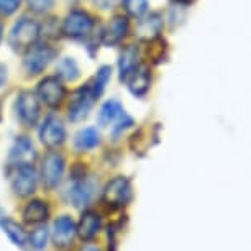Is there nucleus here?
<instances>
[{
	"instance_id": "obj_1",
	"label": "nucleus",
	"mask_w": 251,
	"mask_h": 251,
	"mask_svg": "<svg viewBox=\"0 0 251 251\" xmlns=\"http://www.w3.org/2000/svg\"><path fill=\"white\" fill-rule=\"evenodd\" d=\"M133 199V187L131 181L125 176H117L110 179L102 189L100 202L108 210H120L126 207Z\"/></svg>"
},
{
	"instance_id": "obj_2",
	"label": "nucleus",
	"mask_w": 251,
	"mask_h": 251,
	"mask_svg": "<svg viewBox=\"0 0 251 251\" xmlns=\"http://www.w3.org/2000/svg\"><path fill=\"white\" fill-rule=\"evenodd\" d=\"M64 169H66V159L59 151L51 150L43 156L40 177L46 191H54L59 186L64 176Z\"/></svg>"
},
{
	"instance_id": "obj_3",
	"label": "nucleus",
	"mask_w": 251,
	"mask_h": 251,
	"mask_svg": "<svg viewBox=\"0 0 251 251\" xmlns=\"http://www.w3.org/2000/svg\"><path fill=\"white\" fill-rule=\"evenodd\" d=\"M38 38H40V25L31 18H22L13 25L10 36H8V43L13 51L23 53L30 50L33 45H36Z\"/></svg>"
},
{
	"instance_id": "obj_4",
	"label": "nucleus",
	"mask_w": 251,
	"mask_h": 251,
	"mask_svg": "<svg viewBox=\"0 0 251 251\" xmlns=\"http://www.w3.org/2000/svg\"><path fill=\"white\" fill-rule=\"evenodd\" d=\"M97 191V182L94 177L84 176L79 179H71V186L66 191L68 202L73 203L75 208H84L92 202Z\"/></svg>"
},
{
	"instance_id": "obj_5",
	"label": "nucleus",
	"mask_w": 251,
	"mask_h": 251,
	"mask_svg": "<svg viewBox=\"0 0 251 251\" xmlns=\"http://www.w3.org/2000/svg\"><path fill=\"white\" fill-rule=\"evenodd\" d=\"M38 177L40 176L33 168V164L13 168V173L10 174V186L13 194L18 197H30L38 187Z\"/></svg>"
},
{
	"instance_id": "obj_6",
	"label": "nucleus",
	"mask_w": 251,
	"mask_h": 251,
	"mask_svg": "<svg viewBox=\"0 0 251 251\" xmlns=\"http://www.w3.org/2000/svg\"><path fill=\"white\" fill-rule=\"evenodd\" d=\"M96 100H97V96L94 94L91 84H87L86 87H80L79 91H75L69 103V113H68L69 120L77 123V122H82L84 118H87L89 112L92 110Z\"/></svg>"
},
{
	"instance_id": "obj_7",
	"label": "nucleus",
	"mask_w": 251,
	"mask_h": 251,
	"mask_svg": "<svg viewBox=\"0 0 251 251\" xmlns=\"http://www.w3.org/2000/svg\"><path fill=\"white\" fill-rule=\"evenodd\" d=\"M56 51L48 45H33L30 50H26L23 66L30 75H36L48 68L51 61L54 59Z\"/></svg>"
},
{
	"instance_id": "obj_8",
	"label": "nucleus",
	"mask_w": 251,
	"mask_h": 251,
	"mask_svg": "<svg viewBox=\"0 0 251 251\" xmlns=\"http://www.w3.org/2000/svg\"><path fill=\"white\" fill-rule=\"evenodd\" d=\"M66 138V126L61 118L50 115L40 126V140L48 150H58L64 145Z\"/></svg>"
},
{
	"instance_id": "obj_9",
	"label": "nucleus",
	"mask_w": 251,
	"mask_h": 251,
	"mask_svg": "<svg viewBox=\"0 0 251 251\" xmlns=\"http://www.w3.org/2000/svg\"><path fill=\"white\" fill-rule=\"evenodd\" d=\"M77 236L74 220L69 215H61L53 222V230H51V240L56 250L66 251L74 245V240Z\"/></svg>"
},
{
	"instance_id": "obj_10",
	"label": "nucleus",
	"mask_w": 251,
	"mask_h": 251,
	"mask_svg": "<svg viewBox=\"0 0 251 251\" xmlns=\"http://www.w3.org/2000/svg\"><path fill=\"white\" fill-rule=\"evenodd\" d=\"M94 28V18L84 10H73L63 22V33L73 40L87 36Z\"/></svg>"
},
{
	"instance_id": "obj_11",
	"label": "nucleus",
	"mask_w": 251,
	"mask_h": 251,
	"mask_svg": "<svg viewBox=\"0 0 251 251\" xmlns=\"http://www.w3.org/2000/svg\"><path fill=\"white\" fill-rule=\"evenodd\" d=\"M36 158H38V153L35 150L33 141L25 135L17 136L10 148V153H8V164H10L12 168L30 166L35 163Z\"/></svg>"
},
{
	"instance_id": "obj_12",
	"label": "nucleus",
	"mask_w": 251,
	"mask_h": 251,
	"mask_svg": "<svg viewBox=\"0 0 251 251\" xmlns=\"http://www.w3.org/2000/svg\"><path fill=\"white\" fill-rule=\"evenodd\" d=\"M17 117L25 126H35L40 118V103L33 92L23 91L18 94L15 102Z\"/></svg>"
},
{
	"instance_id": "obj_13",
	"label": "nucleus",
	"mask_w": 251,
	"mask_h": 251,
	"mask_svg": "<svg viewBox=\"0 0 251 251\" xmlns=\"http://www.w3.org/2000/svg\"><path fill=\"white\" fill-rule=\"evenodd\" d=\"M38 97L41 99V102L46 103L51 108H56L63 103L66 97V89L63 82L58 77H45L38 84Z\"/></svg>"
},
{
	"instance_id": "obj_14",
	"label": "nucleus",
	"mask_w": 251,
	"mask_h": 251,
	"mask_svg": "<svg viewBox=\"0 0 251 251\" xmlns=\"http://www.w3.org/2000/svg\"><path fill=\"white\" fill-rule=\"evenodd\" d=\"M77 236L84 243H91L97 238V235L102 230V219L96 210H86L82 212L79 219V224L75 225Z\"/></svg>"
},
{
	"instance_id": "obj_15",
	"label": "nucleus",
	"mask_w": 251,
	"mask_h": 251,
	"mask_svg": "<svg viewBox=\"0 0 251 251\" xmlns=\"http://www.w3.org/2000/svg\"><path fill=\"white\" fill-rule=\"evenodd\" d=\"M50 205L48 202L41 199H31L30 202L23 207L22 220L25 225H43L50 219Z\"/></svg>"
},
{
	"instance_id": "obj_16",
	"label": "nucleus",
	"mask_w": 251,
	"mask_h": 251,
	"mask_svg": "<svg viewBox=\"0 0 251 251\" xmlns=\"http://www.w3.org/2000/svg\"><path fill=\"white\" fill-rule=\"evenodd\" d=\"M126 84H128V91L133 94L135 97H145L151 87V74L146 66H136L135 71L126 77Z\"/></svg>"
},
{
	"instance_id": "obj_17",
	"label": "nucleus",
	"mask_w": 251,
	"mask_h": 251,
	"mask_svg": "<svg viewBox=\"0 0 251 251\" xmlns=\"http://www.w3.org/2000/svg\"><path fill=\"white\" fill-rule=\"evenodd\" d=\"M128 20L125 17H115L108 23L105 31L102 35V41L105 46H117L123 41V38L128 33Z\"/></svg>"
},
{
	"instance_id": "obj_18",
	"label": "nucleus",
	"mask_w": 251,
	"mask_h": 251,
	"mask_svg": "<svg viewBox=\"0 0 251 251\" xmlns=\"http://www.w3.org/2000/svg\"><path fill=\"white\" fill-rule=\"evenodd\" d=\"M163 18H161L159 13H151L150 17L143 18V20H140L138 26H136V33H138V36L141 40H153V38H158L161 30H163Z\"/></svg>"
},
{
	"instance_id": "obj_19",
	"label": "nucleus",
	"mask_w": 251,
	"mask_h": 251,
	"mask_svg": "<svg viewBox=\"0 0 251 251\" xmlns=\"http://www.w3.org/2000/svg\"><path fill=\"white\" fill-rule=\"evenodd\" d=\"M100 131L96 126H87V128L80 130L74 138V148L79 153L84 151H91L94 148H97L100 145Z\"/></svg>"
},
{
	"instance_id": "obj_20",
	"label": "nucleus",
	"mask_w": 251,
	"mask_h": 251,
	"mask_svg": "<svg viewBox=\"0 0 251 251\" xmlns=\"http://www.w3.org/2000/svg\"><path fill=\"white\" fill-rule=\"evenodd\" d=\"M138 66V50L136 46H126L118 56V73L120 79L126 80V77L133 73L135 68Z\"/></svg>"
},
{
	"instance_id": "obj_21",
	"label": "nucleus",
	"mask_w": 251,
	"mask_h": 251,
	"mask_svg": "<svg viewBox=\"0 0 251 251\" xmlns=\"http://www.w3.org/2000/svg\"><path fill=\"white\" fill-rule=\"evenodd\" d=\"M5 231V235L8 236V240L12 241L13 245L18 246V248H26L28 245V233L23 228L22 224H18V222L12 220V219H7L2 222V225H0Z\"/></svg>"
},
{
	"instance_id": "obj_22",
	"label": "nucleus",
	"mask_w": 251,
	"mask_h": 251,
	"mask_svg": "<svg viewBox=\"0 0 251 251\" xmlns=\"http://www.w3.org/2000/svg\"><path fill=\"white\" fill-rule=\"evenodd\" d=\"M125 110H123V105L118 100H108L102 105L100 112H99V125L102 126H108L110 123L117 122L120 118Z\"/></svg>"
},
{
	"instance_id": "obj_23",
	"label": "nucleus",
	"mask_w": 251,
	"mask_h": 251,
	"mask_svg": "<svg viewBox=\"0 0 251 251\" xmlns=\"http://www.w3.org/2000/svg\"><path fill=\"white\" fill-rule=\"evenodd\" d=\"M50 240V230L46 228V225H36L35 230H31V233L28 235V245L31 246L35 251H43L48 245Z\"/></svg>"
},
{
	"instance_id": "obj_24",
	"label": "nucleus",
	"mask_w": 251,
	"mask_h": 251,
	"mask_svg": "<svg viewBox=\"0 0 251 251\" xmlns=\"http://www.w3.org/2000/svg\"><path fill=\"white\" fill-rule=\"evenodd\" d=\"M110 77H112V68H110V66H102V68L97 71L96 77H94V82L91 84L92 91L97 96V99L102 96L103 89H105L107 82L110 80Z\"/></svg>"
},
{
	"instance_id": "obj_25",
	"label": "nucleus",
	"mask_w": 251,
	"mask_h": 251,
	"mask_svg": "<svg viewBox=\"0 0 251 251\" xmlns=\"http://www.w3.org/2000/svg\"><path fill=\"white\" fill-rule=\"evenodd\" d=\"M58 75L61 79H66V80H75L79 77V68L77 64L74 63L73 58H64L59 61L58 64Z\"/></svg>"
},
{
	"instance_id": "obj_26",
	"label": "nucleus",
	"mask_w": 251,
	"mask_h": 251,
	"mask_svg": "<svg viewBox=\"0 0 251 251\" xmlns=\"http://www.w3.org/2000/svg\"><path fill=\"white\" fill-rule=\"evenodd\" d=\"M125 12L133 18H141L148 12V0H123Z\"/></svg>"
},
{
	"instance_id": "obj_27",
	"label": "nucleus",
	"mask_w": 251,
	"mask_h": 251,
	"mask_svg": "<svg viewBox=\"0 0 251 251\" xmlns=\"http://www.w3.org/2000/svg\"><path fill=\"white\" fill-rule=\"evenodd\" d=\"M28 5H30V8L33 12L36 13H45L53 8L54 5V0H26Z\"/></svg>"
},
{
	"instance_id": "obj_28",
	"label": "nucleus",
	"mask_w": 251,
	"mask_h": 251,
	"mask_svg": "<svg viewBox=\"0 0 251 251\" xmlns=\"http://www.w3.org/2000/svg\"><path fill=\"white\" fill-rule=\"evenodd\" d=\"M22 0H0V13L2 15H12V13H15L18 10V7H20Z\"/></svg>"
},
{
	"instance_id": "obj_29",
	"label": "nucleus",
	"mask_w": 251,
	"mask_h": 251,
	"mask_svg": "<svg viewBox=\"0 0 251 251\" xmlns=\"http://www.w3.org/2000/svg\"><path fill=\"white\" fill-rule=\"evenodd\" d=\"M94 2H96L97 7H100V8L105 10V8H112L118 2V0H94Z\"/></svg>"
},
{
	"instance_id": "obj_30",
	"label": "nucleus",
	"mask_w": 251,
	"mask_h": 251,
	"mask_svg": "<svg viewBox=\"0 0 251 251\" xmlns=\"http://www.w3.org/2000/svg\"><path fill=\"white\" fill-rule=\"evenodd\" d=\"M7 82V66L0 64V87Z\"/></svg>"
},
{
	"instance_id": "obj_31",
	"label": "nucleus",
	"mask_w": 251,
	"mask_h": 251,
	"mask_svg": "<svg viewBox=\"0 0 251 251\" xmlns=\"http://www.w3.org/2000/svg\"><path fill=\"white\" fill-rule=\"evenodd\" d=\"M80 251H100V248L96 245H84L82 248H80Z\"/></svg>"
},
{
	"instance_id": "obj_32",
	"label": "nucleus",
	"mask_w": 251,
	"mask_h": 251,
	"mask_svg": "<svg viewBox=\"0 0 251 251\" xmlns=\"http://www.w3.org/2000/svg\"><path fill=\"white\" fill-rule=\"evenodd\" d=\"M7 219V215H5V212H3V208L0 207V225H2V222Z\"/></svg>"
},
{
	"instance_id": "obj_33",
	"label": "nucleus",
	"mask_w": 251,
	"mask_h": 251,
	"mask_svg": "<svg viewBox=\"0 0 251 251\" xmlns=\"http://www.w3.org/2000/svg\"><path fill=\"white\" fill-rule=\"evenodd\" d=\"M177 3H187V2H191V0H176Z\"/></svg>"
},
{
	"instance_id": "obj_34",
	"label": "nucleus",
	"mask_w": 251,
	"mask_h": 251,
	"mask_svg": "<svg viewBox=\"0 0 251 251\" xmlns=\"http://www.w3.org/2000/svg\"><path fill=\"white\" fill-rule=\"evenodd\" d=\"M2 31H3V28H2V25H0V40H2Z\"/></svg>"
}]
</instances>
